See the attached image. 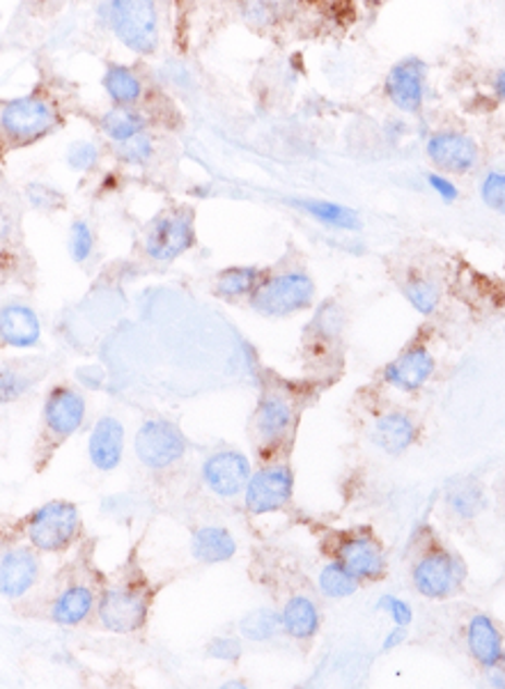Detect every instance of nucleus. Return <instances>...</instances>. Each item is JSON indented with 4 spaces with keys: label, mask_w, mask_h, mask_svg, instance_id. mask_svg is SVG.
I'll return each mask as SVG.
<instances>
[{
    "label": "nucleus",
    "mask_w": 505,
    "mask_h": 689,
    "mask_svg": "<svg viewBox=\"0 0 505 689\" xmlns=\"http://www.w3.org/2000/svg\"><path fill=\"white\" fill-rule=\"evenodd\" d=\"M315 295L312 281L301 271H287V274L273 276L256 287L250 295V308H256L269 318H285L292 312L310 306Z\"/></svg>",
    "instance_id": "f257e3e1"
},
{
    "label": "nucleus",
    "mask_w": 505,
    "mask_h": 689,
    "mask_svg": "<svg viewBox=\"0 0 505 689\" xmlns=\"http://www.w3.org/2000/svg\"><path fill=\"white\" fill-rule=\"evenodd\" d=\"M115 35L138 53H150L157 47V12L147 0H115L107 5Z\"/></svg>",
    "instance_id": "f03ea898"
},
{
    "label": "nucleus",
    "mask_w": 505,
    "mask_h": 689,
    "mask_svg": "<svg viewBox=\"0 0 505 689\" xmlns=\"http://www.w3.org/2000/svg\"><path fill=\"white\" fill-rule=\"evenodd\" d=\"M78 531V510L67 501H51V504L35 510L28 525V538L33 547L41 552L65 550Z\"/></svg>",
    "instance_id": "7ed1b4c3"
},
{
    "label": "nucleus",
    "mask_w": 505,
    "mask_h": 689,
    "mask_svg": "<svg viewBox=\"0 0 505 689\" xmlns=\"http://www.w3.org/2000/svg\"><path fill=\"white\" fill-rule=\"evenodd\" d=\"M134 448L140 463L150 469H165L175 465L186 453V440L177 426L163 419L145 421L134 440Z\"/></svg>",
    "instance_id": "20e7f679"
},
{
    "label": "nucleus",
    "mask_w": 505,
    "mask_h": 689,
    "mask_svg": "<svg viewBox=\"0 0 505 689\" xmlns=\"http://www.w3.org/2000/svg\"><path fill=\"white\" fill-rule=\"evenodd\" d=\"M414 587L418 589L420 595L432 598V600H441V598H451L453 593L459 591L461 581L467 577L465 566L461 561L455 558L453 554L436 550L426 554L414 566Z\"/></svg>",
    "instance_id": "39448f33"
},
{
    "label": "nucleus",
    "mask_w": 505,
    "mask_h": 689,
    "mask_svg": "<svg viewBox=\"0 0 505 689\" xmlns=\"http://www.w3.org/2000/svg\"><path fill=\"white\" fill-rule=\"evenodd\" d=\"M196 242L194 233V219L186 210L171 212L159 217L150 233L145 239V250L147 256L159 260V262H171L177 256H182L184 250H188Z\"/></svg>",
    "instance_id": "423d86ee"
},
{
    "label": "nucleus",
    "mask_w": 505,
    "mask_h": 689,
    "mask_svg": "<svg viewBox=\"0 0 505 689\" xmlns=\"http://www.w3.org/2000/svg\"><path fill=\"white\" fill-rule=\"evenodd\" d=\"M292 471L287 467H267L253 473L246 485V508L253 515L276 513L292 496Z\"/></svg>",
    "instance_id": "0eeeda50"
},
{
    "label": "nucleus",
    "mask_w": 505,
    "mask_h": 689,
    "mask_svg": "<svg viewBox=\"0 0 505 689\" xmlns=\"http://www.w3.org/2000/svg\"><path fill=\"white\" fill-rule=\"evenodd\" d=\"M56 122L47 101L37 97H19L3 107V130L16 140H33L45 136Z\"/></svg>",
    "instance_id": "6e6552de"
},
{
    "label": "nucleus",
    "mask_w": 505,
    "mask_h": 689,
    "mask_svg": "<svg viewBox=\"0 0 505 689\" xmlns=\"http://www.w3.org/2000/svg\"><path fill=\"white\" fill-rule=\"evenodd\" d=\"M147 616V602L138 591L109 589L99 600V618L103 628L126 635L138 630Z\"/></svg>",
    "instance_id": "1a4fd4ad"
},
{
    "label": "nucleus",
    "mask_w": 505,
    "mask_h": 689,
    "mask_svg": "<svg viewBox=\"0 0 505 689\" xmlns=\"http://www.w3.org/2000/svg\"><path fill=\"white\" fill-rule=\"evenodd\" d=\"M202 478L207 488L219 496H237L246 492L250 480V465L246 455L237 451H221L207 459L202 467Z\"/></svg>",
    "instance_id": "9d476101"
},
{
    "label": "nucleus",
    "mask_w": 505,
    "mask_h": 689,
    "mask_svg": "<svg viewBox=\"0 0 505 689\" xmlns=\"http://www.w3.org/2000/svg\"><path fill=\"white\" fill-rule=\"evenodd\" d=\"M428 155L441 171L467 173L478 163V145L457 132H441L428 140Z\"/></svg>",
    "instance_id": "9b49d317"
},
{
    "label": "nucleus",
    "mask_w": 505,
    "mask_h": 689,
    "mask_svg": "<svg viewBox=\"0 0 505 689\" xmlns=\"http://www.w3.org/2000/svg\"><path fill=\"white\" fill-rule=\"evenodd\" d=\"M83 419H86V403L81 395L67 386H56L45 403V421L56 436H72Z\"/></svg>",
    "instance_id": "f8f14e48"
},
{
    "label": "nucleus",
    "mask_w": 505,
    "mask_h": 689,
    "mask_svg": "<svg viewBox=\"0 0 505 689\" xmlns=\"http://www.w3.org/2000/svg\"><path fill=\"white\" fill-rule=\"evenodd\" d=\"M434 372V357L426 347H411L384 368V380L399 391H416Z\"/></svg>",
    "instance_id": "ddd939ff"
},
{
    "label": "nucleus",
    "mask_w": 505,
    "mask_h": 689,
    "mask_svg": "<svg viewBox=\"0 0 505 689\" xmlns=\"http://www.w3.org/2000/svg\"><path fill=\"white\" fill-rule=\"evenodd\" d=\"M386 93L399 111L416 113L423 101V65L405 60L389 72Z\"/></svg>",
    "instance_id": "4468645a"
},
{
    "label": "nucleus",
    "mask_w": 505,
    "mask_h": 689,
    "mask_svg": "<svg viewBox=\"0 0 505 689\" xmlns=\"http://www.w3.org/2000/svg\"><path fill=\"white\" fill-rule=\"evenodd\" d=\"M122 451H124V428L113 416H103V419L97 421L90 442H88V455L90 463L99 469V471H113L120 459H122Z\"/></svg>",
    "instance_id": "2eb2a0df"
},
{
    "label": "nucleus",
    "mask_w": 505,
    "mask_h": 689,
    "mask_svg": "<svg viewBox=\"0 0 505 689\" xmlns=\"http://www.w3.org/2000/svg\"><path fill=\"white\" fill-rule=\"evenodd\" d=\"M37 556L26 547H14L3 554L0 563V589L5 598H21L37 579Z\"/></svg>",
    "instance_id": "dca6fc26"
},
{
    "label": "nucleus",
    "mask_w": 505,
    "mask_h": 689,
    "mask_svg": "<svg viewBox=\"0 0 505 689\" xmlns=\"http://www.w3.org/2000/svg\"><path fill=\"white\" fill-rule=\"evenodd\" d=\"M338 558L356 579H377L384 573L386 561L382 550L370 538H349L338 547Z\"/></svg>",
    "instance_id": "f3484780"
},
{
    "label": "nucleus",
    "mask_w": 505,
    "mask_h": 689,
    "mask_svg": "<svg viewBox=\"0 0 505 689\" xmlns=\"http://www.w3.org/2000/svg\"><path fill=\"white\" fill-rule=\"evenodd\" d=\"M39 320L35 310L21 304H8L0 312V336L10 347H33L39 343Z\"/></svg>",
    "instance_id": "a211bd4d"
},
{
    "label": "nucleus",
    "mask_w": 505,
    "mask_h": 689,
    "mask_svg": "<svg viewBox=\"0 0 505 689\" xmlns=\"http://www.w3.org/2000/svg\"><path fill=\"white\" fill-rule=\"evenodd\" d=\"M469 651L482 666H494L503 657V639L494 620L485 614H478L469 620L467 628Z\"/></svg>",
    "instance_id": "6ab92c4d"
},
{
    "label": "nucleus",
    "mask_w": 505,
    "mask_h": 689,
    "mask_svg": "<svg viewBox=\"0 0 505 689\" xmlns=\"http://www.w3.org/2000/svg\"><path fill=\"white\" fill-rule=\"evenodd\" d=\"M416 440V426L407 414H386L374 423L372 442L389 455L405 453Z\"/></svg>",
    "instance_id": "aec40b11"
},
{
    "label": "nucleus",
    "mask_w": 505,
    "mask_h": 689,
    "mask_svg": "<svg viewBox=\"0 0 505 689\" xmlns=\"http://www.w3.org/2000/svg\"><path fill=\"white\" fill-rule=\"evenodd\" d=\"M192 552L196 561L207 563V566H214V563H223L235 556L237 542L233 533L223 527H202L194 533Z\"/></svg>",
    "instance_id": "412c9836"
},
{
    "label": "nucleus",
    "mask_w": 505,
    "mask_h": 689,
    "mask_svg": "<svg viewBox=\"0 0 505 689\" xmlns=\"http://www.w3.org/2000/svg\"><path fill=\"white\" fill-rule=\"evenodd\" d=\"M283 630L294 639H310L320 630V612L306 595H294L281 612Z\"/></svg>",
    "instance_id": "4be33fe9"
},
{
    "label": "nucleus",
    "mask_w": 505,
    "mask_h": 689,
    "mask_svg": "<svg viewBox=\"0 0 505 689\" xmlns=\"http://www.w3.org/2000/svg\"><path fill=\"white\" fill-rule=\"evenodd\" d=\"M292 423V407L283 401L271 395L264 398L256 411V430L260 434V440L264 442H276L287 432Z\"/></svg>",
    "instance_id": "5701e85b"
},
{
    "label": "nucleus",
    "mask_w": 505,
    "mask_h": 689,
    "mask_svg": "<svg viewBox=\"0 0 505 689\" xmlns=\"http://www.w3.org/2000/svg\"><path fill=\"white\" fill-rule=\"evenodd\" d=\"M95 595L88 587H70L58 595L51 610V618L58 625H78L93 610Z\"/></svg>",
    "instance_id": "b1692460"
},
{
    "label": "nucleus",
    "mask_w": 505,
    "mask_h": 689,
    "mask_svg": "<svg viewBox=\"0 0 505 689\" xmlns=\"http://www.w3.org/2000/svg\"><path fill=\"white\" fill-rule=\"evenodd\" d=\"M294 205L301 207L304 212H308L312 219H318L331 227L338 230H359L361 227V219L354 210L338 202L331 200H294Z\"/></svg>",
    "instance_id": "393cba45"
},
{
    "label": "nucleus",
    "mask_w": 505,
    "mask_h": 689,
    "mask_svg": "<svg viewBox=\"0 0 505 689\" xmlns=\"http://www.w3.org/2000/svg\"><path fill=\"white\" fill-rule=\"evenodd\" d=\"M448 506L459 517H476L485 508V494L476 480H457L446 494Z\"/></svg>",
    "instance_id": "a878e982"
},
{
    "label": "nucleus",
    "mask_w": 505,
    "mask_h": 689,
    "mask_svg": "<svg viewBox=\"0 0 505 689\" xmlns=\"http://www.w3.org/2000/svg\"><path fill=\"white\" fill-rule=\"evenodd\" d=\"M258 279H260V269L256 267H235V269H225L223 274L217 279V292L225 299L233 297H242V295H253L258 287Z\"/></svg>",
    "instance_id": "bb28decb"
},
{
    "label": "nucleus",
    "mask_w": 505,
    "mask_h": 689,
    "mask_svg": "<svg viewBox=\"0 0 505 689\" xmlns=\"http://www.w3.org/2000/svg\"><path fill=\"white\" fill-rule=\"evenodd\" d=\"M318 583H320V591L333 600L349 598L352 593H356V589H359V579H356L341 561L324 566Z\"/></svg>",
    "instance_id": "cd10ccee"
},
{
    "label": "nucleus",
    "mask_w": 505,
    "mask_h": 689,
    "mask_svg": "<svg viewBox=\"0 0 505 689\" xmlns=\"http://www.w3.org/2000/svg\"><path fill=\"white\" fill-rule=\"evenodd\" d=\"M103 88L118 103H134L140 97V81L126 67H109L103 74Z\"/></svg>",
    "instance_id": "c85d7f7f"
},
{
    "label": "nucleus",
    "mask_w": 505,
    "mask_h": 689,
    "mask_svg": "<svg viewBox=\"0 0 505 689\" xmlns=\"http://www.w3.org/2000/svg\"><path fill=\"white\" fill-rule=\"evenodd\" d=\"M283 630L281 614L273 610H256L244 616L242 635L250 641H269Z\"/></svg>",
    "instance_id": "c756f323"
},
{
    "label": "nucleus",
    "mask_w": 505,
    "mask_h": 689,
    "mask_svg": "<svg viewBox=\"0 0 505 689\" xmlns=\"http://www.w3.org/2000/svg\"><path fill=\"white\" fill-rule=\"evenodd\" d=\"M101 127L113 140L124 143V140H130V138L140 134L143 118L138 113H134L132 109L115 107L113 111H109L107 115H103Z\"/></svg>",
    "instance_id": "7c9ffc66"
},
{
    "label": "nucleus",
    "mask_w": 505,
    "mask_h": 689,
    "mask_svg": "<svg viewBox=\"0 0 505 689\" xmlns=\"http://www.w3.org/2000/svg\"><path fill=\"white\" fill-rule=\"evenodd\" d=\"M405 297L418 312L430 316L439 306V285L432 279H411L405 285Z\"/></svg>",
    "instance_id": "2f4dec72"
},
{
    "label": "nucleus",
    "mask_w": 505,
    "mask_h": 689,
    "mask_svg": "<svg viewBox=\"0 0 505 689\" xmlns=\"http://www.w3.org/2000/svg\"><path fill=\"white\" fill-rule=\"evenodd\" d=\"M480 196L492 210L505 214V171H492L482 180Z\"/></svg>",
    "instance_id": "473e14b6"
},
{
    "label": "nucleus",
    "mask_w": 505,
    "mask_h": 689,
    "mask_svg": "<svg viewBox=\"0 0 505 689\" xmlns=\"http://www.w3.org/2000/svg\"><path fill=\"white\" fill-rule=\"evenodd\" d=\"M93 230L86 221H74L70 230V254L76 262H86L93 254Z\"/></svg>",
    "instance_id": "72a5a7b5"
},
{
    "label": "nucleus",
    "mask_w": 505,
    "mask_h": 689,
    "mask_svg": "<svg viewBox=\"0 0 505 689\" xmlns=\"http://www.w3.org/2000/svg\"><path fill=\"white\" fill-rule=\"evenodd\" d=\"M118 155L124 161H130V163H145L147 159L152 157V140L147 138V136H143V134H138V136H134L130 140L120 143Z\"/></svg>",
    "instance_id": "f704fd0d"
},
{
    "label": "nucleus",
    "mask_w": 505,
    "mask_h": 689,
    "mask_svg": "<svg viewBox=\"0 0 505 689\" xmlns=\"http://www.w3.org/2000/svg\"><path fill=\"white\" fill-rule=\"evenodd\" d=\"M97 159H99V150L93 143H86V140L74 143L67 150V163L76 171H90L97 163Z\"/></svg>",
    "instance_id": "c9c22d12"
},
{
    "label": "nucleus",
    "mask_w": 505,
    "mask_h": 689,
    "mask_svg": "<svg viewBox=\"0 0 505 689\" xmlns=\"http://www.w3.org/2000/svg\"><path fill=\"white\" fill-rule=\"evenodd\" d=\"M377 610L386 612V614L391 616V620H393L395 625H403V628H407V625H409L411 618H414V612H411L409 604H407L405 600L395 598V595H382V598H379Z\"/></svg>",
    "instance_id": "e433bc0d"
},
{
    "label": "nucleus",
    "mask_w": 505,
    "mask_h": 689,
    "mask_svg": "<svg viewBox=\"0 0 505 689\" xmlns=\"http://www.w3.org/2000/svg\"><path fill=\"white\" fill-rule=\"evenodd\" d=\"M207 653L217 657V660H237L242 655V643L237 639H227V637H219L212 643H209Z\"/></svg>",
    "instance_id": "4c0bfd02"
},
{
    "label": "nucleus",
    "mask_w": 505,
    "mask_h": 689,
    "mask_svg": "<svg viewBox=\"0 0 505 689\" xmlns=\"http://www.w3.org/2000/svg\"><path fill=\"white\" fill-rule=\"evenodd\" d=\"M39 192L41 196L28 192V200L37 207V210H58V207H62V196L53 189H49L47 184H39Z\"/></svg>",
    "instance_id": "58836bf2"
},
{
    "label": "nucleus",
    "mask_w": 505,
    "mask_h": 689,
    "mask_svg": "<svg viewBox=\"0 0 505 689\" xmlns=\"http://www.w3.org/2000/svg\"><path fill=\"white\" fill-rule=\"evenodd\" d=\"M428 182H430L432 189H434L441 198H444L446 202H453V200L457 198V186H455L451 180L432 173V175H428Z\"/></svg>",
    "instance_id": "ea45409f"
},
{
    "label": "nucleus",
    "mask_w": 505,
    "mask_h": 689,
    "mask_svg": "<svg viewBox=\"0 0 505 689\" xmlns=\"http://www.w3.org/2000/svg\"><path fill=\"white\" fill-rule=\"evenodd\" d=\"M24 389H26V384L21 382L14 372H10V370L5 368V370H3V401H5V403L14 401L16 395L24 393Z\"/></svg>",
    "instance_id": "a19ab883"
},
{
    "label": "nucleus",
    "mask_w": 505,
    "mask_h": 689,
    "mask_svg": "<svg viewBox=\"0 0 505 689\" xmlns=\"http://www.w3.org/2000/svg\"><path fill=\"white\" fill-rule=\"evenodd\" d=\"M405 639H407V632H405V628L403 625H395V628L386 635V641H384V651H393L395 645H399V643H405Z\"/></svg>",
    "instance_id": "79ce46f5"
},
{
    "label": "nucleus",
    "mask_w": 505,
    "mask_h": 689,
    "mask_svg": "<svg viewBox=\"0 0 505 689\" xmlns=\"http://www.w3.org/2000/svg\"><path fill=\"white\" fill-rule=\"evenodd\" d=\"M490 672H492L490 682L496 685V687H505V653H503V657H501L494 666H490Z\"/></svg>",
    "instance_id": "37998d69"
},
{
    "label": "nucleus",
    "mask_w": 505,
    "mask_h": 689,
    "mask_svg": "<svg viewBox=\"0 0 505 689\" xmlns=\"http://www.w3.org/2000/svg\"><path fill=\"white\" fill-rule=\"evenodd\" d=\"M494 90H496V95L505 101V70L498 72V76H496V81H494Z\"/></svg>",
    "instance_id": "c03bdc74"
},
{
    "label": "nucleus",
    "mask_w": 505,
    "mask_h": 689,
    "mask_svg": "<svg viewBox=\"0 0 505 689\" xmlns=\"http://www.w3.org/2000/svg\"><path fill=\"white\" fill-rule=\"evenodd\" d=\"M225 687H244V682H237V680H233V682H225Z\"/></svg>",
    "instance_id": "a18cd8bd"
}]
</instances>
